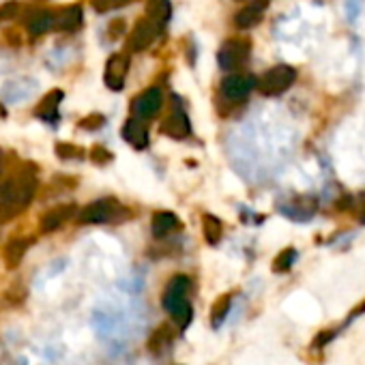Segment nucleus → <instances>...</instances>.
Listing matches in <instances>:
<instances>
[{
  "instance_id": "33",
  "label": "nucleus",
  "mask_w": 365,
  "mask_h": 365,
  "mask_svg": "<svg viewBox=\"0 0 365 365\" xmlns=\"http://www.w3.org/2000/svg\"><path fill=\"white\" fill-rule=\"evenodd\" d=\"M3 161H5V153L0 148V174H3Z\"/></svg>"
},
{
  "instance_id": "9",
  "label": "nucleus",
  "mask_w": 365,
  "mask_h": 365,
  "mask_svg": "<svg viewBox=\"0 0 365 365\" xmlns=\"http://www.w3.org/2000/svg\"><path fill=\"white\" fill-rule=\"evenodd\" d=\"M84 22V11L80 5L61 7L52 14V29L58 33H76Z\"/></svg>"
},
{
  "instance_id": "16",
  "label": "nucleus",
  "mask_w": 365,
  "mask_h": 365,
  "mask_svg": "<svg viewBox=\"0 0 365 365\" xmlns=\"http://www.w3.org/2000/svg\"><path fill=\"white\" fill-rule=\"evenodd\" d=\"M63 97H65V93H63L61 88H54V91L46 93V95L41 97L39 106L35 108V116H39V118H43V120H48V123L56 120V118H58V106H61Z\"/></svg>"
},
{
  "instance_id": "21",
  "label": "nucleus",
  "mask_w": 365,
  "mask_h": 365,
  "mask_svg": "<svg viewBox=\"0 0 365 365\" xmlns=\"http://www.w3.org/2000/svg\"><path fill=\"white\" fill-rule=\"evenodd\" d=\"M172 16L170 0H148L146 3V18H150L155 24H165Z\"/></svg>"
},
{
  "instance_id": "23",
  "label": "nucleus",
  "mask_w": 365,
  "mask_h": 365,
  "mask_svg": "<svg viewBox=\"0 0 365 365\" xmlns=\"http://www.w3.org/2000/svg\"><path fill=\"white\" fill-rule=\"evenodd\" d=\"M341 333H344V331L339 329V324H335V327H327V329L318 331V333L312 337L309 352H322V350H324L331 341H335Z\"/></svg>"
},
{
  "instance_id": "11",
  "label": "nucleus",
  "mask_w": 365,
  "mask_h": 365,
  "mask_svg": "<svg viewBox=\"0 0 365 365\" xmlns=\"http://www.w3.org/2000/svg\"><path fill=\"white\" fill-rule=\"evenodd\" d=\"M267 9H269V0H252V3H247L243 9L237 11L235 26L241 31H250V29L258 26Z\"/></svg>"
},
{
  "instance_id": "15",
  "label": "nucleus",
  "mask_w": 365,
  "mask_h": 365,
  "mask_svg": "<svg viewBox=\"0 0 365 365\" xmlns=\"http://www.w3.org/2000/svg\"><path fill=\"white\" fill-rule=\"evenodd\" d=\"M161 133L172 138V140H185L192 133V125L185 112H174L170 114L163 123H161Z\"/></svg>"
},
{
  "instance_id": "7",
  "label": "nucleus",
  "mask_w": 365,
  "mask_h": 365,
  "mask_svg": "<svg viewBox=\"0 0 365 365\" xmlns=\"http://www.w3.org/2000/svg\"><path fill=\"white\" fill-rule=\"evenodd\" d=\"M316 209H318V202L312 196H299L279 205V213L292 222H309L316 215Z\"/></svg>"
},
{
  "instance_id": "4",
  "label": "nucleus",
  "mask_w": 365,
  "mask_h": 365,
  "mask_svg": "<svg viewBox=\"0 0 365 365\" xmlns=\"http://www.w3.org/2000/svg\"><path fill=\"white\" fill-rule=\"evenodd\" d=\"M252 54V41L247 37H232L222 43L217 52V63L224 71H237L241 69Z\"/></svg>"
},
{
  "instance_id": "17",
  "label": "nucleus",
  "mask_w": 365,
  "mask_h": 365,
  "mask_svg": "<svg viewBox=\"0 0 365 365\" xmlns=\"http://www.w3.org/2000/svg\"><path fill=\"white\" fill-rule=\"evenodd\" d=\"M172 344H174V329H172L170 324H159V327L150 333L146 348H148L153 354H161V352L170 350Z\"/></svg>"
},
{
  "instance_id": "8",
  "label": "nucleus",
  "mask_w": 365,
  "mask_h": 365,
  "mask_svg": "<svg viewBox=\"0 0 365 365\" xmlns=\"http://www.w3.org/2000/svg\"><path fill=\"white\" fill-rule=\"evenodd\" d=\"M157 33H159V24H155L150 18L138 20L135 26H133V31H131V35H129V41H127L129 50H131V52H142V50H146V48L157 39Z\"/></svg>"
},
{
  "instance_id": "26",
  "label": "nucleus",
  "mask_w": 365,
  "mask_h": 365,
  "mask_svg": "<svg viewBox=\"0 0 365 365\" xmlns=\"http://www.w3.org/2000/svg\"><path fill=\"white\" fill-rule=\"evenodd\" d=\"M56 155H58L61 159H82V157H84V148H80V146H76V144H65V142H61V144H56Z\"/></svg>"
},
{
  "instance_id": "18",
  "label": "nucleus",
  "mask_w": 365,
  "mask_h": 365,
  "mask_svg": "<svg viewBox=\"0 0 365 365\" xmlns=\"http://www.w3.org/2000/svg\"><path fill=\"white\" fill-rule=\"evenodd\" d=\"M176 228H180V222L174 213H168V211H159L153 215L150 220V230H153V237L155 239H163L168 237L170 232H174Z\"/></svg>"
},
{
  "instance_id": "32",
  "label": "nucleus",
  "mask_w": 365,
  "mask_h": 365,
  "mask_svg": "<svg viewBox=\"0 0 365 365\" xmlns=\"http://www.w3.org/2000/svg\"><path fill=\"white\" fill-rule=\"evenodd\" d=\"M350 209H354L356 220L365 226V192H363V194H359V196L350 202Z\"/></svg>"
},
{
  "instance_id": "27",
  "label": "nucleus",
  "mask_w": 365,
  "mask_h": 365,
  "mask_svg": "<svg viewBox=\"0 0 365 365\" xmlns=\"http://www.w3.org/2000/svg\"><path fill=\"white\" fill-rule=\"evenodd\" d=\"M91 5H93L95 11L108 14V11H114V9H120V7L129 5V0H91Z\"/></svg>"
},
{
  "instance_id": "34",
  "label": "nucleus",
  "mask_w": 365,
  "mask_h": 365,
  "mask_svg": "<svg viewBox=\"0 0 365 365\" xmlns=\"http://www.w3.org/2000/svg\"><path fill=\"white\" fill-rule=\"evenodd\" d=\"M5 116H7V110H5L3 103H0V118H5Z\"/></svg>"
},
{
  "instance_id": "29",
  "label": "nucleus",
  "mask_w": 365,
  "mask_h": 365,
  "mask_svg": "<svg viewBox=\"0 0 365 365\" xmlns=\"http://www.w3.org/2000/svg\"><path fill=\"white\" fill-rule=\"evenodd\" d=\"M103 123H106V116L99 114V112H93V114H88V116H84L80 120V127L82 129H88V131H95V129H101Z\"/></svg>"
},
{
  "instance_id": "12",
  "label": "nucleus",
  "mask_w": 365,
  "mask_h": 365,
  "mask_svg": "<svg viewBox=\"0 0 365 365\" xmlns=\"http://www.w3.org/2000/svg\"><path fill=\"white\" fill-rule=\"evenodd\" d=\"M76 215V205H61V207H54L50 209L43 217H41V232L43 235H50L54 230H61L71 217Z\"/></svg>"
},
{
  "instance_id": "24",
  "label": "nucleus",
  "mask_w": 365,
  "mask_h": 365,
  "mask_svg": "<svg viewBox=\"0 0 365 365\" xmlns=\"http://www.w3.org/2000/svg\"><path fill=\"white\" fill-rule=\"evenodd\" d=\"M297 260H299V252H297L294 247H286V250H282V252L275 256L271 269H273V273H288V271L294 267Z\"/></svg>"
},
{
  "instance_id": "19",
  "label": "nucleus",
  "mask_w": 365,
  "mask_h": 365,
  "mask_svg": "<svg viewBox=\"0 0 365 365\" xmlns=\"http://www.w3.org/2000/svg\"><path fill=\"white\" fill-rule=\"evenodd\" d=\"M26 29L33 37H41L43 33L52 31V11L48 9H33L26 16Z\"/></svg>"
},
{
  "instance_id": "20",
  "label": "nucleus",
  "mask_w": 365,
  "mask_h": 365,
  "mask_svg": "<svg viewBox=\"0 0 365 365\" xmlns=\"http://www.w3.org/2000/svg\"><path fill=\"white\" fill-rule=\"evenodd\" d=\"M232 301H235V292H224V294H220L215 299V303L211 307V324H213V329H220L226 322V318H228V314L232 309Z\"/></svg>"
},
{
  "instance_id": "25",
  "label": "nucleus",
  "mask_w": 365,
  "mask_h": 365,
  "mask_svg": "<svg viewBox=\"0 0 365 365\" xmlns=\"http://www.w3.org/2000/svg\"><path fill=\"white\" fill-rule=\"evenodd\" d=\"M22 11V5L18 0H7V3L0 5V24L3 22H9V20H16Z\"/></svg>"
},
{
  "instance_id": "30",
  "label": "nucleus",
  "mask_w": 365,
  "mask_h": 365,
  "mask_svg": "<svg viewBox=\"0 0 365 365\" xmlns=\"http://www.w3.org/2000/svg\"><path fill=\"white\" fill-rule=\"evenodd\" d=\"M363 314H365V299H363L361 303H356V305H354V307L348 312V316H346V318L339 322V329H341V331H346V329H348V327H350V324H352L356 318H361Z\"/></svg>"
},
{
  "instance_id": "22",
  "label": "nucleus",
  "mask_w": 365,
  "mask_h": 365,
  "mask_svg": "<svg viewBox=\"0 0 365 365\" xmlns=\"http://www.w3.org/2000/svg\"><path fill=\"white\" fill-rule=\"evenodd\" d=\"M202 235H205V241L209 245H217L224 237V224L215 217V215H205L202 217Z\"/></svg>"
},
{
  "instance_id": "6",
  "label": "nucleus",
  "mask_w": 365,
  "mask_h": 365,
  "mask_svg": "<svg viewBox=\"0 0 365 365\" xmlns=\"http://www.w3.org/2000/svg\"><path fill=\"white\" fill-rule=\"evenodd\" d=\"M256 88V78L250 73H230L222 80V93L230 101H243Z\"/></svg>"
},
{
  "instance_id": "28",
  "label": "nucleus",
  "mask_w": 365,
  "mask_h": 365,
  "mask_svg": "<svg viewBox=\"0 0 365 365\" xmlns=\"http://www.w3.org/2000/svg\"><path fill=\"white\" fill-rule=\"evenodd\" d=\"M112 153L106 148V146H93L91 150H88V159L93 161V163H97V165H106V163H110L112 161Z\"/></svg>"
},
{
  "instance_id": "2",
  "label": "nucleus",
  "mask_w": 365,
  "mask_h": 365,
  "mask_svg": "<svg viewBox=\"0 0 365 365\" xmlns=\"http://www.w3.org/2000/svg\"><path fill=\"white\" fill-rule=\"evenodd\" d=\"M297 80V69L290 65H277L271 67L269 71L262 73L260 80H256V88L267 95V97H277L282 93H286Z\"/></svg>"
},
{
  "instance_id": "31",
  "label": "nucleus",
  "mask_w": 365,
  "mask_h": 365,
  "mask_svg": "<svg viewBox=\"0 0 365 365\" xmlns=\"http://www.w3.org/2000/svg\"><path fill=\"white\" fill-rule=\"evenodd\" d=\"M123 35H125V20L114 18V20L108 24V37H110L112 41H116V39H120Z\"/></svg>"
},
{
  "instance_id": "3",
  "label": "nucleus",
  "mask_w": 365,
  "mask_h": 365,
  "mask_svg": "<svg viewBox=\"0 0 365 365\" xmlns=\"http://www.w3.org/2000/svg\"><path fill=\"white\" fill-rule=\"evenodd\" d=\"M123 213H125V207H120L118 200L99 198L80 211L78 222L80 224H112V222H118L123 217Z\"/></svg>"
},
{
  "instance_id": "1",
  "label": "nucleus",
  "mask_w": 365,
  "mask_h": 365,
  "mask_svg": "<svg viewBox=\"0 0 365 365\" xmlns=\"http://www.w3.org/2000/svg\"><path fill=\"white\" fill-rule=\"evenodd\" d=\"M192 288V279L187 275H174L165 284V290L161 294V305L170 314V318L185 331L194 320V307L187 299V292Z\"/></svg>"
},
{
  "instance_id": "13",
  "label": "nucleus",
  "mask_w": 365,
  "mask_h": 365,
  "mask_svg": "<svg viewBox=\"0 0 365 365\" xmlns=\"http://www.w3.org/2000/svg\"><path fill=\"white\" fill-rule=\"evenodd\" d=\"M33 241H35L33 237H14V239L7 241V245L3 250V258H5L7 269L14 271V269H18L22 264V260H24L29 247L33 245Z\"/></svg>"
},
{
  "instance_id": "5",
  "label": "nucleus",
  "mask_w": 365,
  "mask_h": 365,
  "mask_svg": "<svg viewBox=\"0 0 365 365\" xmlns=\"http://www.w3.org/2000/svg\"><path fill=\"white\" fill-rule=\"evenodd\" d=\"M127 73H129V54H123V52H116L108 58L106 63V71H103V84L118 93L123 91L125 86V80H127Z\"/></svg>"
},
{
  "instance_id": "10",
  "label": "nucleus",
  "mask_w": 365,
  "mask_h": 365,
  "mask_svg": "<svg viewBox=\"0 0 365 365\" xmlns=\"http://www.w3.org/2000/svg\"><path fill=\"white\" fill-rule=\"evenodd\" d=\"M161 106H163V93H161V88L159 86H150V88H146L135 101H133V114L138 116V118H153V116H157V112L161 110Z\"/></svg>"
},
{
  "instance_id": "14",
  "label": "nucleus",
  "mask_w": 365,
  "mask_h": 365,
  "mask_svg": "<svg viewBox=\"0 0 365 365\" xmlns=\"http://www.w3.org/2000/svg\"><path fill=\"white\" fill-rule=\"evenodd\" d=\"M120 135L125 138L127 144H131L138 150L148 146V129L142 123V118H138V116H131V118L125 120V125L120 129Z\"/></svg>"
}]
</instances>
